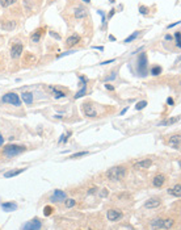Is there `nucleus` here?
Returning a JSON list of instances; mask_svg holds the SVG:
<instances>
[{
  "label": "nucleus",
  "mask_w": 181,
  "mask_h": 230,
  "mask_svg": "<svg viewBox=\"0 0 181 230\" xmlns=\"http://www.w3.org/2000/svg\"><path fill=\"white\" fill-rule=\"evenodd\" d=\"M106 176L110 180H122L126 176V168L124 166H116L106 171Z\"/></svg>",
  "instance_id": "nucleus-1"
},
{
  "label": "nucleus",
  "mask_w": 181,
  "mask_h": 230,
  "mask_svg": "<svg viewBox=\"0 0 181 230\" xmlns=\"http://www.w3.org/2000/svg\"><path fill=\"white\" fill-rule=\"evenodd\" d=\"M24 151H25V146H21V145H7L4 147V154L9 156V158L16 156Z\"/></svg>",
  "instance_id": "nucleus-2"
},
{
  "label": "nucleus",
  "mask_w": 181,
  "mask_h": 230,
  "mask_svg": "<svg viewBox=\"0 0 181 230\" xmlns=\"http://www.w3.org/2000/svg\"><path fill=\"white\" fill-rule=\"evenodd\" d=\"M152 228H158V229H171L173 226V220L172 218H167V220H161V218H156L151 222Z\"/></svg>",
  "instance_id": "nucleus-3"
},
{
  "label": "nucleus",
  "mask_w": 181,
  "mask_h": 230,
  "mask_svg": "<svg viewBox=\"0 0 181 230\" xmlns=\"http://www.w3.org/2000/svg\"><path fill=\"white\" fill-rule=\"evenodd\" d=\"M1 100H3V103H9V104L16 105V107H18L21 104L20 97H18V95L15 93V92H8V93H5Z\"/></svg>",
  "instance_id": "nucleus-4"
},
{
  "label": "nucleus",
  "mask_w": 181,
  "mask_h": 230,
  "mask_svg": "<svg viewBox=\"0 0 181 230\" xmlns=\"http://www.w3.org/2000/svg\"><path fill=\"white\" fill-rule=\"evenodd\" d=\"M147 63H148L147 62V55H146V53H142L139 57V59H138V71H139V74L142 76L147 75V66H148Z\"/></svg>",
  "instance_id": "nucleus-5"
},
{
  "label": "nucleus",
  "mask_w": 181,
  "mask_h": 230,
  "mask_svg": "<svg viewBox=\"0 0 181 230\" xmlns=\"http://www.w3.org/2000/svg\"><path fill=\"white\" fill-rule=\"evenodd\" d=\"M66 199H67V193L66 192L60 191V189H55L53 196L50 197V200L53 202H62V201L66 200Z\"/></svg>",
  "instance_id": "nucleus-6"
},
{
  "label": "nucleus",
  "mask_w": 181,
  "mask_h": 230,
  "mask_svg": "<svg viewBox=\"0 0 181 230\" xmlns=\"http://www.w3.org/2000/svg\"><path fill=\"white\" fill-rule=\"evenodd\" d=\"M23 51H24V46L23 45L21 44H15L11 49V57L13 58V59H16V58H18L21 54H23Z\"/></svg>",
  "instance_id": "nucleus-7"
},
{
  "label": "nucleus",
  "mask_w": 181,
  "mask_h": 230,
  "mask_svg": "<svg viewBox=\"0 0 181 230\" xmlns=\"http://www.w3.org/2000/svg\"><path fill=\"white\" fill-rule=\"evenodd\" d=\"M42 228V223H41V221L39 220H32V221H29L28 223H25V225H23L21 226V229H25V230H29V229H41Z\"/></svg>",
  "instance_id": "nucleus-8"
},
{
  "label": "nucleus",
  "mask_w": 181,
  "mask_h": 230,
  "mask_svg": "<svg viewBox=\"0 0 181 230\" xmlns=\"http://www.w3.org/2000/svg\"><path fill=\"white\" fill-rule=\"evenodd\" d=\"M151 164H152L151 159H143V161L137 162V163L134 164V168H135V170H146V168H148Z\"/></svg>",
  "instance_id": "nucleus-9"
},
{
  "label": "nucleus",
  "mask_w": 181,
  "mask_h": 230,
  "mask_svg": "<svg viewBox=\"0 0 181 230\" xmlns=\"http://www.w3.org/2000/svg\"><path fill=\"white\" fill-rule=\"evenodd\" d=\"M83 110H84L85 116H88V117H96V116H97L96 109H94L91 104H87V103L83 104Z\"/></svg>",
  "instance_id": "nucleus-10"
},
{
  "label": "nucleus",
  "mask_w": 181,
  "mask_h": 230,
  "mask_svg": "<svg viewBox=\"0 0 181 230\" xmlns=\"http://www.w3.org/2000/svg\"><path fill=\"white\" fill-rule=\"evenodd\" d=\"M106 217H108L109 221H118L122 217V213L117 209H110V210H108V213H106Z\"/></svg>",
  "instance_id": "nucleus-11"
},
{
  "label": "nucleus",
  "mask_w": 181,
  "mask_h": 230,
  "mask_svg": "<svg viewBox=\"0 0 181 230\" xmlns=\"http://www.w3.org/2000/svg\"><path fill=\"white\" fill-rule=\"evenodd\" d=\"M160 204H161V201L159 200V199H148L146 202H145V207L147 208V209H154V208H158V207H160Z\"/></svg>",
  "instance_id": "nucleus-12"
},
{
  "label": "nucleus",
  "mask_w": 181,
  "mask_h": 230,
  "mask_svg": "<svg viewBox=\"0 0 181 230\" xmlns=\"http://www.w3.org/2000/svg\"><path fill=\"white\" fill-rule=\"evenodd\" d=\"M168 143H169V145L172 146L173 149L179 150V149H180V136H179V134L171 136V137H169V141H168Z\"/></svg>",
  "instance_id": "nucleus-13"
},
{
  "label": "nucleus",
  "mask_w": 181,
  "mask_h": 230,
  "mask_svg": "<svg viewBox=\"0 0 181 230\" xmlns=\"http://www.w3.org/2000/svg\"><path fill=\"white\" fill-rule=\"evenodd\" d=\"M165 183V176L164 175H156L154 177V180H152V184H154V187H161L163 184Z\"/></svg>",
  "instance_id": "nucleus-14"
},
{
  "label": "nucleus",
  "mask_w": 181,
  "mask_h": 230,
  "mask_svg": "<svg viewBox=\"0 0 181 230\" xmlns=\"http://www.w3.org/2000/svg\"><path fill=\"white\" fill-rule=\"evenodd\" d=\"M1 208L4 212H13L17 209V205H16V202H3Z\"/></svg>",
  "instance_id": "nucleus-15"
},
{
  "label": "nucleus",
  "mask_w": 181,
  "mask_h": 230,
  "mask_svg": "<svg viewBox=\"0 0 181 230\" xmlns=\"http://www.w3.org/2000/svg\"><path fill=\"white\" fill-rule=\"evenodd\" d=\"M168 193H171V195L174 196V197H180L181 196V185L180 184H176L174 187L168 189Z\"/></svg>",
  "instance_id": "nucleus-16"
},
{
  "label": "nucleus",
  "mask_w": 181,
  "mask_h": 230,
  "mask_svg": "<svg viewBox=\"0 0 181 230\" xmlns=\"http://www.w3.org/2000/svg\"><path fill=\"white\" fill-rule=\"evenodd\" d=\"M15 28H16V23L15 21H5L4 24H1V29L4 30H8V32H11V30H13Z\"/></svg>",
  "instance_id": "nucleus-17"
},
{
  "label": "nucleus",
  "mask_w": 181,
  "mask_h": 230,
  "mask_svg": "<svg viewBox=\"0 0 181 230\" xmlns=\"http://www.w3.org/2000/svg\"><path fill=\"white\" fill-rule=\"evenodd\" d=\"M79 41H80V37H79L78 34H72L71 37L67 38V46H73V45L78 44Z\"/></svg>",
  "instance_id": "nucleus-18"
},
{
  "label": "nucleus",
  "mask_w": 181,
  "mask_h": 230,
  "mask_svg": "<svg viewBox=\"0 0 181 230\" xmlns=\"http://www.w3.org/2000/svg\"><path fill=\"white\" fill-rule=\"evenodd\" d=\"M73 13H75V17H78V18H83V17H85L88 15V12L85 11L84 8H81V7H78L75 9V12H73Z\"/></svg>",
  "instance_id": "nucleus-19"
},
{
  "label": "nucleus",
  "mask_w": 181,
  "mask_h": 230,
  "mask_svg": "<svg viewBox=\"0 0 181 230\" xmlns=\"http://www.w3.org/2000/svg\"><path fill=\"white\" fill-rule=\"evenodd\" d=\"M42 33H44V29H37L34 33L32 34V37H30V39H32V42H38L39 39H41V36H42Z\"/></svg>",
  "instance_id": "nucleus-20"
},
{
  "label": "nucleus",
  "mask_w": 181,
  "mask_h": 230,
  "mask_svg": "<svg viewBox=\"0 0 181 230\" xmlns=\"http://www.w3.org/2000/svg\"><path fill=\"white\" fill-rule=\"evenodd\" d=\"M23 100L25 104H32L33 103V93L30 92H24L23 93Z\"/></svg>",
  "instance_id": "nucleus-21"
},
{
  "label": "nucleus",
  "mask_w": 181,
  "mask_h": 230,
  "mask_svg": "<svg viewBox=\"0 0 181 230\" xmlns=\"http://www.w3.org/2000/svg\"><path fill=\"white\" fill-rule=\"evenodd\" d=\"M25 168H20V170H13V171H8V172L4 174V177H12V176H16V175L21 174Z\"/></svg>",
  "instance_id": "nucleus-22"
},
{
  "label": "nucleus",
  "mask_w": 181,
  "mask_h": 230,
  "mask_svg": "<svg viewBox=\"0 0 181 230\" xmlns=\"http://www.w3.org/2000/svg\"><path fill=\"white\" fill-rule=\"evenodd\" d=\"M85 92H87V85H83V87H81V90L79 91V92H76L75 99H80V97H83V96L85 95Z\"/></svg>",
  "instance_id": "nucleus-23"
},
{
  "label": "nucleus",
  "mask_w": 181,
  "mask_h": 230,
  "mask_svg": "<svg viewBox=\"0 0 181 230\" xmlns=\"http://www.w3.org/2000/svg\"><path fill=\"white\" fill-rule=\"evenodd\" d=\"M17 0H0V4H1V7H9V5L15 4Z\"/></svg>",
  "instance_id": "nucleus-24"
},
{
  "label": "nucleus",
  "mask_w": 181,
  "mask_h": 230,
  "mask_svg": "<svg viewBox=\"0 0 181 230\" xmlns=\"http://www.w3.org/2000/svg\"><path fill=\"white\" fill-rule=\"evenodd\" d=\"M50 90H51V91H54V97H57V99H60V97H64V96H66V95H64L62 91L55 90L54 87H50Z\"/></svg>",
  "instance_id": "nucleus-25"
},
{
  "label": "nucleus",
  "mask_w": 181,
  "mask_h": 230,
  "mask_svg": "<svg viewBox=\"0 0 181 230\" xmlns=\"http://www.w3.org/2000/svg\"><path fill=\"white\" fill-rule=\"evenodd\" d=\"M151 74H152V75H155V76L160 75V74H161V67L160 66H154L151 69Z\"/></svg>",
  "instance_id": "nucleus-26"
},
{
  "label": "nucleus",
  "mask_w": 181,
  "mask_h": 230,
  "mask_svg": "<svg viewBox=\"0 0 181 230\" xmlns=\"http://www.w3.org/2000/svg\"><path fill=\"white\" fill-rule=\"evenodd\" d=\"M139 36V32H134L133 34H131L130 37H127L126 39H125V42H126V44H129V42H131V41H134V39L137 38V37Z\"/></svg>",
  "instance_id": "nucleus-27"
},
{
  "label": "nucleus",
  "mask_w": 181,
  "mask_h": 230,
  "mask_svg": "<svg viewBox=\"0 0 181 230\" xmlns=\"http://www.w3.org/2000/svg\"><path fill=\"white\" fill-rule=\"evenodd\" d=\"M84 155H88V151H80V153H76V154H72L70 158L71 159H76V158H80V156H84Z\"/></svg>",
  "instance_id": "nucleus-28"
},
{
  "label": "nucleus",
  "mask_w": 181,
  "mask_h": 230,
  "mask_svg": "<svg viewBox=\"0 0 181 230\" xmlns=\"http://www.w3.org/2000/svg\"><path fill=\"white\" fill-rule=\"evenodd\" d=\"M176 121H179V117L169 118V120H167V121H164V122H160V126L161 125H171V124H173V122H176Z\"/></svg>",
  "instance_id": "nucleus-29"
},
{
  "label": "nucleus",
  "mask_w": 181,
  "mask_h": 230,
  "mask_svg": "<svg viewBox=\"0 0 181 230\" xmlns=\"http://www.w3.org/2000/svg\"><path fill=\"white\" fill-rule=\"evenodd\" d=\"M146 105H147V101H145V100H143V101H139V103H137L135 109H138V110H139V109H143Z\"/></svg>",
  "instance_id": "nucleus-30"
},
{
  "label": "nucleus",
  "mask_w": 181,
  "mask_h": 230,
  "mask_svg": "<svg viewBox=\"0 0 181 230\" xmlns=\"http://www.w3.org/2000/svg\"><path fill=\"white\" fill-rule=\"evenodd\" d=\"M148 11H150L148 7H145V5H139V12L142 15H147V13H148Z\"/></svg>",
  "instance_id": "nucleus-31"
},
{
  "label": "nucleus",
  "mask_w": 181,
  "mask_h": 230,
  "mask_svg": "<svg viewBox=\"0 0 181 230\" xmlns=\"http://www.w3.org/2000/svg\"><path fill=\"white\" fill-rule=\"evenodd\" d=\"M51 213H53V208L51 207H45L44 208V214L45 216H50Z\"/></svg>",
  "instance_id": "nucleus-32"
},
{
  "label": "nucleus",
  "mask_w": 181,
  "mask_h": 230,
  "mask_svg": "<svg viewBox=\"0 0 181 230\" xmlns=\"http://www.w3.org/2000/svg\"><path fill=\"white\" fill-rule=\"evenodd\" d=\"M75 204H76V201L73 200V199H68V200L66 201V207H67V208H72Z\"/></svg>",
  "instance_id": "nucleus-33"
},
{
  "label": "nucleus",
  "mask_w": 181,
  "mask_h": 230,
  "mask_svg": "<svg viewBox=\"0 0 181 230\" xmlns=\"http://www.w3.org/2000/svg\"><path fill=\"white\" fill-rule=\"evenodd\" d=\"M174 38H176V46H177V47H181V41H180V32H176V34H174Z\"/></svg>",
  "instance_id": "nucleus-34"
},
{
  "label": "nucleus",
  "mask_w": 181,
  "mask_h": 230,
  "mask_svg": "<svg viewBox=\"0 0 181 230\" xmlns=\"http://www.w3.org/2000/svg\"><path fill=\"white\" fill-rule=\"evenodd\" d=\"M99 12V15L101 16V18H102V28H105V25H106V18H105V15H104V12L102 11H97Z\"/></svg>",
  "instance_id": "nucleus-35"
},
{
  "label": "nucleus",
  "mask_w": 181,
  "mask_h": 230,
  "mask_svg": "<svg viewBox=\"0 0 181 230\" xmlns=\"http://www.w3.org/2000/svg\"><path fill=\"white\" fill-rule=\"evenodd\" d=\"M72 53H76V51H75V50H70V51H66V53H62V54H60V55H59V57H58V58H62V57H64V55H70V54H72Z\"/></svg>",
  "instance_id": "nucleus-36"
},
{
  "label": "nucleus",
  "mask_w": 181,
  "mask_h": 230,
  "mask_svg": "<svg viewBox=\"0 0 181 230\" xmlns=\"http://www.w3.org/2000/svg\"><path fill=\"white\" fill-rule=\"evenodd\" d=\"M50 34L54 37V38H57V39H60V36L59 34H57V33H54V32H50Z\"/></svg>",
  "instance_id": "nucleus-37"
},
{
  "label": "nucleus",
  "mask_w": 181,
  "mask_h": 230,
  "mask_svg": "<svg viewBox=\"0 0 181 230\" xmlns=\"http://www.w3.org/2000/svg\"><path fill=\"white\" fill-rule=\"evenodd\" d=\"M167 103L169 104V105H173V104H174V101H173L172 97H168V99H167Z\"/></svg>",
  "instance_id": "nucleus-38"
},
{
  "label": "nucleus",
  "mask_w": 181,
  "mask_h": 230,
  "mask_svg": "<svg viewBox=\"0 0 181 230\" xmlns=\"http://www.w3.org/2000/svg\"><path fill=\"white\" fill-rule=\"evenodd\" d=\"M105 87H106V90H110V91L114 90V87H113V85H110V84H105Z\"/></svg>",
  "instance_id": "nucleus-39"
},
{
  "label": "nucleus",
  "mask_w": 181,
  "mask_h": 230,
  "mask_svg": "<svg viewBox=\"0 0 181 230\" xmlns=\"http://www.w3.org/2000/svg\"><path fill=\"white\" fill-rule=\"evenodd\" d=\"M114 13H116V9H112V12H110V13L108 15V18H110V17H112Z\"/></svg>",
  "instance_id": "nucleus-40"
},
{
  "label": "nucleus",
  "mask_w": 181,
  "mask_h": 230,
  "mask_svg": "<svg viewBox=\"0 0 181 230\" xmlns=\"http://www.w3.org/2000/svg\"><path fill=\"white\" fill-rule=\"evenodd\" d=\"M3 143H4V138H3V136L0 134V146H3Z\"/></svg>",
  "instance_id": "nucleus-41"
},
{
  "label": "nucleus",
  "mask_w": 181,
  "mask_h": 230,
  "mask_svg": "<svg viewBox=\"0 0 181 230\" xmlns=\"http://www.w3.org/2000/svg\"><path fill=\"white\" fill-rule=\"evenodd\" d=\"M127 109H129V108H125V109H122V112H121V115H125V113H126V112H127Z\"/></svg>",
  "instance_id": "nucleus-42"
},
{
  "label": "nucleus",
  "mask_w": 181,
  "mask_h": 230,
  "mask_svg": "<svg viewBox=\"0 0 181 230\" xmlns=\"http://www.w3.org/2000/svg\"><path fill=\"white\" fill-rule=\"evenodd\" d=\"M83 1H84V3H88V4H89V3H91V0H83Z\"/></svg>",
  "instance_id": "nucleus-43"
},
{
  "label": "nucleus",
  "mask_w": 181,
  "mask_h": 230,
  "mask_svg": "<svg viewBox=\"0 0 181 230\" xmlns=\"http://www.w3.org/2000/svg\"><path fill=\"white\" fill-rule=\"evenodd\" d=\"M109 1H110V3H116V0H109Z\"/></svg>",
  "instance_id": "nucleus-44"
}]
</instances>
